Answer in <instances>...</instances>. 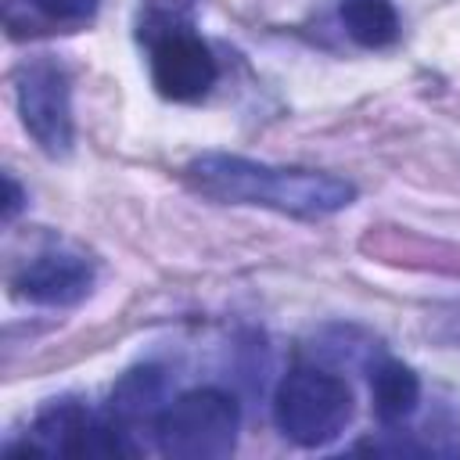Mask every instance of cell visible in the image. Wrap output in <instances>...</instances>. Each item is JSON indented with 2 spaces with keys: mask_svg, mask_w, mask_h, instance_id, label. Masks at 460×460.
<instances>
[{
  "mask_svg": "<svg viewBox=\"0 0 460 460\" xmlns=\"http://www.w3.org/2000/svg\"><path fill=\"white\" fill-rule=\"evenodd\" d=\"M183 176L198 194L223 205H262L302 219H320L356 201V187L341 176L298 165H266L241 155H201L187 162Z\"/></svg>",
  "mask_w": 460,
  "mask_h": 460,
  "instance_id": "1",
  "label": "cell"
},
{
  "mask_svg": "<svg viewBox=\"0 0 460 460\" xmlns=\"http://www.w3.org/2000/svg\"><path fill=\"white\" fill-rule=\"evenodd\" d=\"M241 410L219 388H194L172 399L155 420V442L172 460H219L237 446Z\"/></svg>",
  "mask_w": 460,
  "mask_h": 460,
  "instance_id": "2",
  "label": "cell"
},
{
  "mask_svg": "<svg viewBox=\"0 0 460 460\" xmlns=\"http://www.w3.org/2000/svg\"><path fill=\"white\" fill-rule=\"evenodd\" d=\"M352 410H356L352 388L338 374H327L316 367L291 370L273 395L277 428L305 449L327 446L331 438H338L352 420Z\"/></svg>",
  "mask_w": 460,
  "mask_h": 460,
  "instance_id": "3",
  "label": "cell"
},
{
  "mask_svg": "<svg viewBox=\"0 0 460 460\" xmlns=\"http://www.w3.org/2000/svg\"><path fill=\"white\" fill-rule=\"evenodd\" d=\"M14 90H18V115H22V126L29 129V137L50 158H65L72 151V140H75L68 72L47 58L29 61L18 72Z\"/></svg>",
  "mask_w": 460,
  "mask_h": 460,
  "instance_id": "4",
  "label": "cell"
},
{
  "mask_svg": "<svg viewBox=\"0 0 460 460\" xmlns=\"http://www.w3.org/2000/svg\"><path fill=\"white\" fill-rule=\"evenodd\" d=\"M216 58L208 43L187 29H165L151 40V79L169 101H198L216 83Z\"/></svg>",
  "mask_w": 460,
  "mask_h": 460,
  "instance_id": "5",
  "label": "cell"
},
{
  "mask_svg": "<svg viewBox=\"0 0 460 460\" xmlns=\"http://www.w3.org/2000/svg\"><path fill=\"white\" fill-rule=\"evenodd\" d=\"M36 446L43 453L61 456H111V453H133L129 442H122V428L115 424H93V417L79 402H50L36 424H32Z\"/></svg>",
  "mask_w": 460,
  "mask_h": 460,
  "instance_id": "6",
  "label": "cell"
},
{
  "mask_svg": "<svg viewBox=\"0 0 460 460\" xmlns=\"http://www.w3.org/2000/svg\"><path fill=\"white\" fill-rule=\"evenodd\" d=\"M93 288V262L79 252H43L14 277V291L36 305H72Z\"/></svg>",
  "mask_w": 460,
  "mask_h": 460,
  "instance_id": "7",
  "label": "cell"
},
{
  "mask_svg": "<svg viewBox=\"0 0 460 460\" xmlns=\"http://www.w3.org/2000/svg\"><path fill=\"white\" fill-rule=\"evenodd\" d=\"M165 399V374L158 367H137L119 377L111 388V417L119 424H137V420H158Z\"/></svg>",
  "mask_w": 460,
  "mask_h": 460,
  "instance_id": "8",
  "label": "cell"
},
{
  "mask_svg": "<svg viewBox=\"0 0 460 460\" xmlns=\"http://www.w3.org/2000/svg\"><path fill=\"white\" fill-rule=\"evenodd\" d=\"M370 395H374V413L385 424H402L420 402V377L410 367L388 359V363H381L374 370Z\"/></svg>",
  "mask_w": 460,
  "mask_h": 460,
  "instance_id": "9",
  "label": "cell"
},
{
  "mask_svg": "<svg viewBox=\"0 0 460 460\" xmlns=\"http://www.w3.org/2000/svg\"><path fill=\"white\" fill-rule=\"evenodd\" d=\"M338 14L359 47H388L399 36V14L392 0H341Z\"/></svg>",
  "mask_w": 460,
  "mask_h": 460,
  "instance_id": "10",
  "label": "cell"
},
{
  "mask_svg": "<svg viewBox=\"0 0 460 460\" xmlns=\"http://www.w3.org/2000/svg\"><path fill=\"white\" fill-rule=\"evenodd\" d=\"M25 7H32L47 25H86L101 0H22Z\"/></svg>",
  "mask_w": 460,
  "mask_h": 460,
  "instance_id": "11",
  "label": "cell"
},
{
  "mask_svg": "<svg viewBox=\"0 0 460 460\" xmlns=\"http://www.w3.org/2000/svg\"><path fill=\"white\" fill-rule=\"evenodd\" d=\"M22 201H25V194L14 183V176H4V219H14L18 208H22Z\"/></svg>",
  "mask_w": 460,
  "mask_h": 460,
  "instance_id": "12",
  "label": "cell"
}]
</instances>
